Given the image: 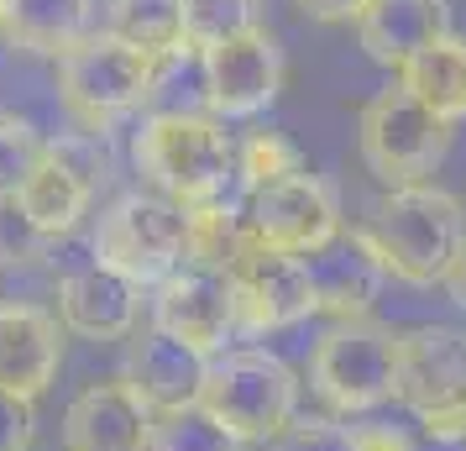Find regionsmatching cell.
I'll use <instances>...</instances> for the list:
<instances>
[{"label":"cell","instance_id":"cell-30","mask_svg":"<svg viewBox=\"0 0 466 451\" xmlns=\"http://www.w3.org/2000/svg\"><path fill=\"white\" fill-rule=\"evenodd\" d=\"M361 5L367 0H299V11L315 16V22H357Z\"/></svg>","mask_w":466,"mask_h":451},{"label":"cell","instance_id":"cell-25","mask_svg":"<svg viewBox=\"0 0 466 451\" xmlns=\"http://www.w3.org/2000/svg\"><path fill=\"white\" fill-rule=\"evenodd\" d=\"M289 173H304V152H299L289 137L257 131L247 142H236V179H241V190L273 184V179H289Z\"/></svg>","mask_w":466,"mask_h":451},{"label":"cell","instance_id":"cell-18","mask_svg":"<svg viewBox=\"0 0 466 451\" xmlns=\"http://www.w3.org/2000/svg\"><path fill=\"white\" fill-rule=\"evenodd\" d=\"M367 58L399 74L420 47L445 37V0H367L357 16Z\"/></svg>","mask_w":466,"mask_h":451},{"label":"cell","instance_id":"cell-5","mask_svg":"<svg viewBox=\"0 0 466 451\" xmlns=\"http://www.w3.org/2000/svg\"><path fill=\"white\" fill-rule=\"evenodd\" d=\"M399 384V331L378 321H336L315 342L309 388L336 415H367L393 399Z\"/></svg>","mask_w":466,"mask_h":451},{"label":"cell","instance_id":"cell-31","mask_svg":"<svg viewBox=\"0 0 466 451\" xmlns=\"http://www.w3.org/2000/svg\"><path fill=\"white\" fill-rule=\"evenodd\" d=\"M445 283H451V289H456V294H461V300H466V252H461V262L451 268V279H445Z\"/></svg>","mask_w":466,"mask_h":451},{"label":"cell","instance_id":"cell-4","mask_svg":"<svg viewBox=\"0 0 466 451\" xmlns=\"http://www.w3.org/2000/svg\"><path fill=\"white\" fill-rule=\"evenodd\" d=\"M157 85V58L121 43L116 32H89L58 58V95L89 131H110Z\"/></svg>","mask_w":466,"mask_h":451},{"label":"cell","instance_id":"cell-20","mask_svg":"<svg viewBox=\"0 0 466 451\" xmlns=\"http://www.w3.org/2000/svg\"><path fill=\"white\" fill-rule=\"evenodd\" d=\"M89 22L95 0H0V37L43 58H64L79 37H89Z\"/></svg>","mask_w":466,"mask_h":451},{"label":"cell","instance_id":"cell-16","mask_svg":"<svg viewBox=\"0 0 466 451\" xmlns=\"http://www.w3.org/2000/svg\"><path fill=\"white\" fill-rule=\"evenodd\" d=\"M89 200H95L89 169L74 163V148L68 142H47L11 205H16V215H22L37 237H64V231H74L89 215Z\"/></svg>","mask_w":466,"mask_h":451},{"label":"cell","instance_id":"cell-27","mask_svg":"<svg viewBox=\"0 0 466 451\" xmlns=\"http://www.w3.org/2000/svg\"><path fill=\"white\" fill-rule=\"evenodd\" d=\"M273 451H357V446H351V425H336V420H294V425L278 436Z\"/></svg>","mask_w":466,"mask_h":451},{"label":"cell","instance_id":"cell-6","mask_svg":"<svg viewBox=\"0 0 466 451\" xmlns=\"http://www.w3.org/2000/svg\"><path fill=\"white\" fill-rule=\"evenodd\" d=\"M399 399L424 436L456 441L466 436V331L451 325H414L399 331Z\"/></svg>","mask_w":466,"mask_h":451},{"label":"cell","instance_id":"cell-7","mask_svg":"<svg viewBox=\"0 0 466 451\" xmlns=\"http://www.w3.org/2000/svg\"><path fill=\"white\" fill-rule=\"evenodd\" d=\"M189 258V210L173 205L163 194H121L95 231V262L116 268L121 279L142 283H163Z\"/></svg>","mask_w":466,"mask_h":451},{"label":"cell","instance_id":"cell-14","mask_svg":"<svg viewBox=\"0 0 466 451\" xmlns=\"http://www.w3.org/2000/svg\"><path fill=\"white\" fill-rule=\"evenodd\" d=\"M142 315V289L106 262H85L58 279V325L85 342H127Z\"/></svg>","mask_w":466,"mask_h":451},{"label":"cell","instance_id":"cell-22","mask_svg":"<svg viewBox=\"0 0 466 451\" xmlns=\"http://www.w3.org/2000/svg\"><path fill=\"white\" fill-rule=\"evenodd\" d=\"M106 32L152 58H168L184 47V0H110Z\"/></svg>","mask_w":466,"mask_h":451},{"label":"cell","instance_id":"cell-13","mask_svg":"<svg viewBox=\"0 0 466 451\" xmlns=\"http://www.w3.org/2000/svg\"><path fill=\"white\" fill-rule=\"evenodd\" d=\"M64 367V325L43 304H0V394L37 405Z\"/></svg>","mask_w":466,"mask_h":451},{"label":"cell","instance_id":"cell-9","mask_svg":"<svg viewBox=\"0 0 466 451\" xmlns=\"http://www.w3.org/2000/svg\"><path fill=\"white\" fill-rule=\"evenodd\" d=\"M236 220L257 247H273V252H289V258H309L346 231L336 190L325 179H315L309 169L247 190L241 205H236Z\"/></svg>","mask_w":466,"mask_h":451},{"label":"cell","instance_id":"cell-21","mask_svg":"<svg viewBox=\"0 0 466 451\" xmlns=\"http://www.w3.org/2000/svg\"><path fill=\"white\" fill-rule=\"evenodd\" d=\"M399 85L420 100L424 110H435L445 127L466 116V43L461 37H435L430 47H420L409 64L399 68Z\"/></svg>","mask_w":466,"mask_h":451},{"label":"cell","instance_id":"cell-29","mask_svg":"<svg viewBox=\"0 0 466 451\" xmlns=\"http://www.w3.org/2000/svg\"><path fill=\"white\" fill-rule=\"evenodd\" d=\"M351 446L357 451H414L409 436L393 425H351Z\"/></svg>","mask_w":466,"mask_h":451},{"label":"cell","instance_id":"cell-26","mask_svg":"<svg viewBox=\"0 0 466 451\" xmlns=\"http://www.w3.org/2000/svg\"><path fill=\"white\" fill-rule=\"evenodd\" d=\"M43 137L32 121H16V116H0V205L16 200L22 179L32 173V163L43 158Z\"/></svg>","mask_w":466,"mask_h":451},{"label":"cell","instance_id":"cell-3","mask_svg":"<svg viewBox=\"0 0 466 451\" xmlns=\"http://www.w3.org/2000/svg\"><path fill=\"white\" fill-rule=\"evenodd\" d=\"M199 409L241 446L247 441H278L299 420V378L278 352L241 346V352L210 357Z\"/></svg>","mask_w":466,"mask_h":451},{"label":"cell","instance_id":"cell-15","mask_svg":"<svg viewBox=\"0 0 466 451\" xmlns=\"http://www.w3.org/2000/svg\"><path fill=\"white\" fill-rule=\"evenodd\" d=\"M152 409L127 388V378L89 384L64 409V451H147Z\"/></svg>","mask_w":466,"mask_h":451},{"label":"cell","instance_id":"cell-8","mask_svg":"<svg viewBox=\"0 0 466 451\" xmlns=\"http://www.w3.org/2000/svg\"><path fill=\"white\" fill-rule=\"evenodd\" d=\"M357 142H361V163L378 173L388 190H403V184H424V173H435V163L445 158V142H451V127L393 79L361 106Z\"/></svg>","mask_w":466,"mask_h":451},{"label":"cell","instance_id":"cell-17","mask_svg":"<svg viewBox=\"0 0 466 451\" xmlns=\"http://www.w3.org/2000/svg\"><path fill=\"white\" fill-rule=\"evenodd\" d=\"M205 373H210V357H205V352L173 342L163 331H147L142 342L131 346V363H127L121 378H127V388L152 409V415H173V409L199 405Z\"/></svg>","mask_w":466,"mask_h":451},{"label":"cell","instance_id":"cell-12","mask_svg":"<svg viewBox=\"0 0 466 451\" xmlns=\"http://www.w3.org/2000/svg\"><path fill=\"white\" fill-rule=\"evenodd\" d=\"M152 331H163L173 342H184V346H194V352L215 357L236 331V300H231L226 268H215V262H205V258L178 262L168 279L157 283Z\"/></svg>","mask_w":466,"mask_h":451},{"label":"cell","instance_id":"cell-11","mask_svg":"<svg viewBox=\"0 0 466 451\" xmlns=\"http://www.w3.org/2000/svg\"><path fill=\"white\" fill-rule=\"evenodd\" d=\"M199 89L215 121H247L278 100L283 89V47L268 26H252L231 43L199 53Z\"/></svg>","mask_w":466,"mask_h":451},{"label":"cell","instance_id":"cell-1","mask_svg":"<svg viewBox=\"0 0 466 451\" xmlns=\"http://www.w3.org/2000/svg\"><path fill=\"white\" fill-rule=\"evenodd\" d=\"M361 241L388 279L420 283V289L445 283L466 252V205L435 184H403L372 205Z\"/></svg>","mask_w":466,"mask_h":451},{"label":"cell","instance_id":"cell-2","mask_svg":"<svg viewBox=\"0 0 466 451\" xmlns=\"http://www.w3.org/2000/svg\"><path fill=\"white\" fill-rule=\"evenodd\" d=\"M137 169L152 184V194H163L184 210H205L220 205L226 184L236 179V137L226 121H215L210 110H157L137 131Z\"/></svg>","mask_w":466,"mask_h":451},{"label":"cell","instance_id":"cell-10","mask_svg":"<svg viewBox=\"0 0 466 451\" xmlns=\"http://www.w3.org/2000/svg\"><path fill=\"white\" fill-rule=\"evenodd\" d=\"M226 279H231V300H236V331H278V325H294L319 310L304 258L257 247L247 231H241V247L226 262Z\"/></svg>","mask_w":466,"mask_h":451},{"label":"cell","instance_id":"cell-23","mask_svg":"<svg viewBox=\"0 0 466 451\" xmlns=\"http://www.w3.org/2000/svg\"><path fill=\"white\" fill-rule=\"evenodd\" d=\"M252 26H262L257 0H184V43L199 47V53L215 43H231Z\"/></svg>","mask_w":466,"mask_h":451},{"label":"cell","instance_id":"cell-19","mask_svg":"<svg viewBox=\"0 0 466 451\" xmlns=\"http://www.w3.org/2000/svg\"><path fill=\"white\" fill-rule=\"evenodd\" d=\"M304 268H309V283H315V304L340 315V321H361V310L372 304L378 283L388 279L378 268V258L367 252L361 231H340L336 241H325L319 252H309Z\"/></svg>","mask_w":466,"mask_h":451},{"label":"cell","instance_id":"cell-24","mask_svg":"<svg viewBox=\"0 0 466 451\" xmlns=\"http://www.w3.org/2000/svg\"><path fill=\"white\" fill-rule=\"evenodd\" d=\"M147 451H241L236 436L215 425L205 409H173V415H152V441Z\"/></svg>","mask_w":466,"mask_h":451},{"label":"cell","instance_id":"cell-32","mask_svg":"<svg viewBox=\"0 0 466 451\" xmlns=\"http://www.w3.org/2000/svg\"><path fill=\"white\" fill-rule=\"evenodd\" d=\"M16 451H32V446H16Z\"/></svg>","mask_w":466,"mask_h":451},{"label":"cell","instance_id":"cell-28","mask_svg":"<svg viewBox=\"0 0 466 451\" xmlns=\"http://www.w3.org/2000/svg\"><path fill=\"white\" fill-rule=\"evenodd\" d=\"M16 446H32V405L0 394V451H16Z\"/></svg>","mask_w":466,"mask_h":451}]
</instances>
